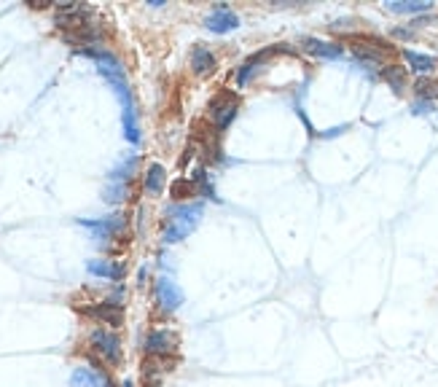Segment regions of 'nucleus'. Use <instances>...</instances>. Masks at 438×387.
<instances>
[{"label":"nucleus","mask_w":438,"mask_h":387,"mask_svg":"<svg viewBox=\"0 0 438 387\" xmlns=\"http://www.w3.org/2000/svg\"><path fill=\"white\" fill-rule=\"evenodd\" d=\"M78 224L84 228L94 231L97 239H111L116 234H122L126 228V218L124 215H108V218H78Z\"/></svg>","instance_id":"0eeeda50"},{"label":"nucleus","mask_w":438,"mask_h":387,"mask_svg":"<svg viewBox=\"0 0 438 387\" xmlns=\"http://www.w3.org/2000/svg\"><path fill=\"white\" fill-rule=\"evenodd\" d=\"M122 387H135V385H132V382H124V385H122Z\"/></svg>","instance_id":"b1692460"},{"label":"nucleus","mask_w":438,"mask_h":387,"mask_svg":"<svg viewBox=\"0 0 438 387\" xmlns=\"http://www.w3.org/2000/svg\"><path fill=\"white\" fill-rule=\"evenodd\" d=\"M157 301L164 312H172V309H178V307H181L183 293L178 290V285H175L170 277H159L157 280Z\"/></svg>","instance_id":"9d476101"},{"label":"nucleus","mask_w":438,"mask_h":387,"mask_svg":"<svg viewBox=\"0 0 438 387\" xmlns=\"http://www.w3.org/2000/svg\"><path fill=\"white\" fill-rule=\"evenodd\" d=\"M137 167V156H126L111 175H108V186H105V202L116 204V202H124L126 189H129V180H132V172Z\"/></svg>","instance_id":"7ed1b4c3"},{"label":"nucleus","mask_w":438,"mask_h":387,"mask_svg":"<svg viewBox=\"0 0 438 387\" xmlns=\"http://www.w3.org/2000/svg\"><path fill=\"white\" fill-rule=\"evenodd\" d=\"M205 25H207V30H213V32H231V30H237V27H240V16H237L229 5L218 3V5L207 14Z\"/></svg>","instance_id":"1a4fd4ad"},{"label":"nucleus","mask_w":438,"mask_h":387,"mask_svg":"<svg viewBox=\"0 0 438 387\" xmlns=\"http://www.w3.org/2000/svg\"><path fill=\"white\" fill-rule=\"evenodd\" d=\"M175 347H178V336L172 333V331H167V328H154L148 336H146V353L151 355V357H167V355L175 353Z\"/></svg>","instance_id":"6e6552de"},{"label":"nucleus","mask_w":438,"mask_h":387,"mask_svg":"<svg viewBox=\"0 0 438 387\" xmlns=\"http://www.w3.org/2000/svg\"><path fill=\"white\" fill-rule=\"evenodd\" d=\"M89 315L97 318V320L108 322V325H113V328H119L122 322H124V309H122V304L119 301H102V304H97L89 309Z\"/></svg>","instance_id":"f8f14e48"},{"label":"nucleus","mask_w":438,"mask_h":387,"mask_svg":"<svg viewBox=\"0 0 438 387\" xmlns=\"http://www.w3.org/2000/svg\"><path fill=\"white\" fill-rule=\"evenodd\" d=\"M404 60L408 62V67L414 70V73H433L438 67V60L436 57H430V54H419V51H411V49H404Z\"/></svg>","instance_id":"dca6fc26"},{"label":"nucleus","mask_w":438,"mask_h":387,"mask_svg":"<svg viewBox=\"0 0 438 387\" xmlns=\"http://www.w3.org/2000/svg\"><path fill=\"white\" fill-rule=\"evenodd\" d=\"M191 180H194V186H196L199 196H207V199H218V196H216V189H213V180L207 178V172H205V169H196Z\"/></svg>","instance_id":"412c9836"},{"label":"nucleus","mask_w":438,"mask_h":387,"mask_svg":"<svg viewBox=\"0 0 438 387\" xmlns=\"http://www.w3.org/2000/svg\"><path fill=\"white\" fill-rule=\"evenodd\" d=\"M54 22L62 30H78L87 22H92V8L84 5V3H57Z\"/></svg>","instance_id":"20e7f679"},{"label":"nucleus","mask_w":438,"mask_h":387,"mask_svg":"<svg viewBox=\"0 0 438 387\" xmlns=\"http://www.w3.org/2000/svg\"><path fill=\"white\" fill-rule=\"evenodd\" d=\"M122 124H124V134L129 143H140V121H137V108L122 110Z\"/></svg>","instance_id":"6ab92c4d"},{"label":"nucleus","mask_w":438,"mask_h":387,"mask_svg":"<svg viewBox=\"0 0 438 387\" xmlns=\"http://www.w3.org/2000/svg\"><path fill=\"white\" fill-rule=\"evenodd\" d=\"M237 108H240L237 97L229 95V92H220L218 97L210 99V119H213V124H216L218 132L229 129V124H231L234 116H237Z\"/></svg>","instance_id":"39448f33"},{"label":"nucleus","mask_w":438,"mask_h":387,"mask_svg":"<svg viewBox=\"0 0 438 387\" xmlns=\"http://www.w3.org/2000/svg\"><path fill=\"white\" fill-rule=\"evenodd\" d=\"M87 269L94 277H105V280H122L126 272V266L122 261H108V258H92L87 263Z\"/></svg>","instance_id":"9b49d317"},{"label":"nucleus","mask_w":438,"mask_h":387,"mask_svg":"<svg viewBox=\"0 0 438 387\" xmlns=\"http://www.w3.org/2000/svg\"><path fill=\"white\" fill-rule=\"evenodd\" d=\"M191 70H194L196 75H207V73H213V70H216V54H213L207 46L196 43V46L191 49Z\"/></svg>","instance_id":"ddd939ff"},{"label":"nucleus","mask_w":438,"mask_h":387,"mask_svg":"<svg viewBox=\"0 0 438 387\" xmlns=\"http://www.w3.org/2000/svg\"><path fill=\"white\" fill-rule=\"evenodd\" d=\"M387 8L395 11V14H425V11L433 8V3H425V0H390Z\"/></svg>","instance_id":"f3484780"},{"label":"nucleus","mask_w":438,"mask_h":387,"mask_svg":"<svg viewBox=\"0 0 438 387\" xmlns=\"http://www.w3.org/2000/svg\"><path fill=\"white\" fill-rule=\"evenodd\" d=\"M78 54H84V57L94 60L97 70H100V75L111 84L113 95L119 97L122 110L135 108V99H132V89H129V81H126L124 64H122V60H119L113 51H108V49H102V46H100V49H87V51H78Z\"/></svg>","instance_id":"f257e3e1"},{"label":"nucleus","mask_w":438,"mask_h":387,"mask_svg":"<svg viewBox=\"0 0 438 387\" xmlns=\"http://www.w3.org/2000/svg\"><path fill=\"white\" fill-rule=\"evenodd\" d=\"M164 167L161 164H151L148 167V172H146V180H143V186H146V191L148 194H159L164 189Z\"/></svg>","instance_id":"aec40b11"},{"label":"nucleus","mask_w":438,"mask_h":387,"mask_svg":"<svg viewBox=\"0 0 438 387\" xmlns=\"http://www.w3.org/2000/svg\"><path fill=\"white\" fill-rule=\"evenodd\" d=\"M304 49L317 54V57H323V60H339L345 54V49L339 43H325L320 38H304Z\"/></svg>","instance_id":"2eb2a0df"},{"label":"nucleus","mask_w":438,"mask_h":387,"mask_svg":"<svg viewBox=\"0 0 438 387\" xmlns=\"http://www.w3.org/2000/svg\"><path fill=\"white\" fill-rule=\"evenodd\" d=\"M170 194H172V196L178 199V202H183V199H191V196H199L196 186H194V180H186V178L175 180V183H172V189H170Z\"/></svg>","instance_id":"4be33fe9"},{"label":"nucleus","mask_w":438,"mask_h":387,"mask_svg":"<svg viewBox=\"0 0 438 387\" xmlns=\"http://www.w3.org/2000/svg\"><path fill=\"white\" fill-rule=\"evenodd\" d=\"M382 78L393 86L395 95H401V92L406 89V73H404V67H398V64H387V67L382 70Z\"/></svg>","instance_id":"a211bd4d"},{"label":"nucleus","mask_w":438,"mask_h":387,"mask_svg":"<svg viewBox=\"0 0 438 387\" xmlns=\"http://www.w3.org/2000/svg\"><path fill=\"white\" fill-rule=\"evenodd\" d=\"M199 215H202L199 204H178V207H172L167 213V221H164V242L172 245V242L186 239L199 224Z\"/></svg>","instance_id":"f03ea898"},{"label":"nucleus","mask_w":438,"mask_h":387,"mask_svg":"<svg viewBox=\"0 0 438 387\" xmlns=\"http://www.w3.org/2000/svg\"><path fill=\"white\" fill-rule=\"evenodd\" d=\"M266 57H272V49H266V51H258V54L248 57L245 62L240 64V70H237V84H240V86H245L248 81H253V78H255V73L261 70V64L266 62Z\"/></svg>","instance_id":"4468645a"},{"label":"nucleus","mask_w":438,"mask_h":387,"mask_svg":"<svg viewBox=\"0 0 438 387\" xmlns=\"http://www.w3.org/2000/svg\"><path fill=\"white\" fill-rule=\"evenodd\" d=\"M89 339H92L94 350L100 353V357H105L111 366H119V363H122V342H119V336H116L113 331L97 328V331H92Z\"/></svg>","instance_id":"423d86ee"},{"label":"nucleus","mask_w":438,"mask_h":387,"mask_svg":"<svg viewBox=\"0 0 438 387\" xmlns=\"http://www.w3.org/2000/svg\"><path fill=\"white\" fill-rule=\"evenodd\" d=\"M414 89H417V97H419V99H428V102L438 95V86L436 84H430V81H417Z\"/></svg>","instance_id":"5701e85b"}]
</instances>
